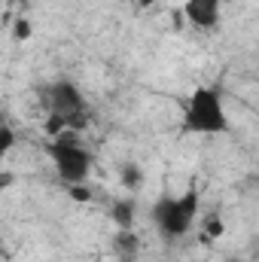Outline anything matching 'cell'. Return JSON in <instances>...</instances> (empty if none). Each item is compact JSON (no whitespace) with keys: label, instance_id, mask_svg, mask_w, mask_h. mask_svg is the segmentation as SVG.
I'll return each instance as SVG.
<instances>
[{"label":"cell","instance_id":"6da1fadb","mask_svg":"<svg viewBox=\"0 0 259 262\" xmlns=\"http://www.w3.org/2000/svg\"><path fill=\"white\" fill-rule=\"evenodd\" d=\"M232 125L226 98L217 85H198L183 104V131L201 134V137H217L226 134Z\"/></svg>","mask_w":259,"mask_h":262},{"label":"cell","instance_id":"7a4b0ae2","mask_svg":"<svg viewBox=\"0 0 259 262\" xmlns=\"http://www.w3.org/2000/svg\"><path fill=\"white\" fill-rule=\"evenodd\" d=\"M198 213V192H183V195H162L153 204V226L156 235L165 244H174L189 235Z\"/></svg>","mask_w":259,"mask_h":262},{"label":"cell","instance_id":"3957f363","mask_svg":"<svg viewBox=\"0 0 259 262\" xmlns=\"http://www.w3.org/2000/svg\"><path fill=\"white\" fill-rule=\"evenodd\" d=\"M46 107H49V122H46V128L58 137V134H64L61 128H76V125L82 122L89 104H85V95H82L73 82L58 79V82H52V85L46 89Z\"/></svg>","mask_w":259,"mask_h":262},{"label":"cell","instance_id":"277c9868","mask_svg":"<svg viewBox=\"0 0 259 262\" xmlns=\"http://www.w3.org/2000/svg\"><path fill=\"white\" fill-rule=\"evenodd\" d=\"M49 159H52L55 174L61 177V183H67V186H79L92 174V152L73 134H67V131L58 134V137H52Z\"/></svg>","mask_w":259,"mask_h":262},{"label":"cell","instance_id":"5b68a950","mask_svg":"<svg viewBox=\"0 0 259 262\" xmlns=\"http://www.w3.org/2000/svg\"><path fill=\"white\" fill-rule=\"evenodd\" d=\"M183 18L198 31H213L223 18V0H186Z\"/></svg>","mask_w":259,"mask_h":262},{"label":"cell","instance_id":"8992f818","mask_svg":"<svg viewBox=\"0 0 259 262\" xmlns=\"http://www.w3.org/2000/svg\"><path fill=\"white\" fill-rule=\"evenodd\" d=\"M113 253L119 256V262H134V253H137V235H134V229H116Z\"/></svg>","mask_w":259,"mask_h":262},{"label":"cell","instance_id":"52a82bcc","mask_svg":"<svg viewBox=\"0 0 259 262\" xmlns=\"http://www.w3.org/2000/svg\"><path fill=\"white\" fill-rule=\"evenodd\" d=\"M110 220L116 229H134V201L125 198V201H116L110 207Z\"/></svg>","mask_w":259,"mask_h":262},{"label":"cell","instance_id":"ba28073f","mask_svg":"<svg viewBox=\"0 0 259 262\" xmlns=\"http://www.w3.org/2000/svg\"><path fill=\"white\" fill-rule=\"evenodd\" d=\"M119 183L128 189V192H137L140 183H143V168L137 162H122L119 165Z\"/></svg>","mask_w":259,"mask_h":262},{"label":"cell","instance_id":"9c48e42d","mask_svg":"<svg viewBox=\"0 0 259 262\" xmlns=\"http://www.w3.org/2000/svg\"><path fill=\"white\" fill-rule=\"evenodd\" d=\"M12 146H15V131L9 128V125H3L0 128V156H9Z\"/></svg>","mask_w":259,"mask_h":262},{"label":"cell","instance_id":"30bf717a","mask_svg":"<svg viewBox=\"0 0 259 262\" xmlns=\"http://www.w3.org/2000/svg\"><path fill=\"white\" fill-rule=\"evenodd\" d=\"M12 37H15V40H31V37H34V25H31L28 18H18V21L12 25Z\"/></svg>","mask_w":259,"mask_h":262},{"label":"cell","instance_id":"8fae6325","mask_svg":"<svg viewBox=\"0 0 259 262\" xmlns=\"http://www.w3.org/2000/svg\"><path fill=\"white\" fill-rule=\"evenodd\" d=\"M207 235H210V238H220V235H223V220L210 216V220H207Z\"/></svg>","mask_w":259,"mask_h":262},{"label":"cell","instance_id":"7c38bea8","mask_svg":"<svg viewBox=\"0 0 259 262\" xmlns=\"http://www.w3.org/2000/svg\"><path fill=\"white\" fill-rule=\"evenodd\" d=\"M70 189V195L76 198V201H89V189H85V183H79V186H67Z\"/></svg>","mask_w":259,"mask_h":262},{"label":"cell","instance_id":"4fadbf2b","mask_svg":"<svg viewBox=\"0 0 259 262\" xmlns=\"http://www.w3.org/2000/svg\"><path fill=\"white\" fill-rule=\"evenodd\" d=\"M9 183H12V174H3V177H0V186H3V189H6V186H9Z\"/></svg>","mask_w":259,"mask_h":262},{"label":"cell","instance_id":"5bb4252c","mask_svg":"<svg viewBox=\"0 0 259 262\" xmlns=\"http://www.w3.org/2000/svg\"><path fill=\"white\" fill-rule=\"evenodd\" d=\"M137 3H140V6H143V9H149V6H156V3H159V0H137Z\"/></svg>","mask_w":259,"mask_h":262},{"label":"cell","instance_id":"9a60e30c","mask_svg":"<svg viewBox=\"0 0 259 262\" xmlns=\"http://www.w3.org/2000/svg\"><path fill=\"white\" fill-rule=\"evenodd\" d=\"M223 262H244V259H238V256H226Z\"/></svg>","mask_w":259,"mask_h":262}]
</instances>
